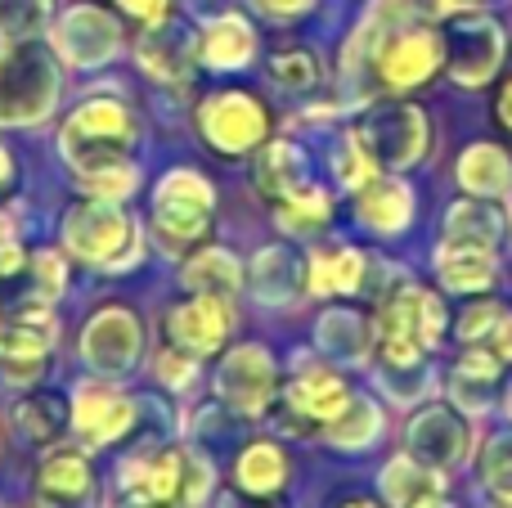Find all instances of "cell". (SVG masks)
Returning a JSON list of instances; mask_svg holds the SVG:
<instances>
[{"mask_svg":"<svg viewBox=\"0 0 512 508\" xmlns=\"http://www.w3.org/2000/svg\"><path fill=\"white\" fill-rule=\"evenodd\" d=\"M378 432H382L378 405L351 396V401H346V410L324 428V437L333 441V446H342V450H360V446H369V441H378Z\"/></svg>","mask_w":512,"mask_h":508,"instance_id":"1f68e13d","label":"cell"},{"mask_svg":"<svg viewBox=\"0 0 512 508\" xmlns=\"http://www.w3.org/2000/svg\"><path fill=\"white\" fill-rule=\"evenodd\" d=\"M270 77L279 81L283 90H310L319 81V63H315V54L310 50H279L270 59Z\"/></svg>","mask_w":512,"mask_h":508,"instance_id":"8d00e7d4","label":"cell"},{"mask_svg":"<svg viewBox=\"0 0 512 508\" xmlns=\"http://www.w3.org/2000/svg\"><path fill=\"white\" fill-rule=\"evenodd\" d=\"M279 225L292 234H310V230H324L328 221H333V198L324 194V189L315 185H301L297 194L279 198Z\"/></svg>","mask_w":512,"mask_h":508,"instance_id":"d6a6232c","label":"cell"},{"mask_svg":"<svg viewBox=\"0 0 512 508\" xmlns=\"http://www.w3.org/2000/svg\"><path fill=\"white\" fill-rule=\"evenodd\" d=\"M198 131L216 153H252L270 135V113L248 90H216L198 108Z\"/></svg>","mask_w":512,"mask_h":508,"instance_id":"52a82bcc","label":"cell"},{"mask_svg":"<svg viewBox=\"0 0 512 508\" xmlns=\"http://www.w3.org/2000/svg\"><path fill=\"white\" fill-rule=\"evenodd\" d=\"M50 347H54V315L41 306V297L14 306L9 320L0 324V369H5L9 383L41 378Z\"/></svg>","mask_w":512,"mask_h":508,"instance_id":"9c48e42d","label":"cell"},{"mask_svg":"<svg viewBox=\"0 0 512 508\" xmlns=\"http://www.w3.org/2000/svg\"><path fill=\"white\" fill-rule=\"evenodd\" d=\"M441 491H445V477L436 473V468L418 464L414 455H400L382 468V500L391 508H414V504L432 500V495H441Z\"/></svg>","mask_w":512,"mask_h":508,"instance_id":"d4e9b609","label":"cell"},{"mask_svg":"<svg viewBox=\"0 0 512 508\" xmlns=\"http://www.w3.org/2000/svg\"><path fill=\"white\" fill-rule=\"evenodd\" d=\"M158 374L162 378H167V383L171 387H185L189 383V378H194V360H189V351H162V356H158Z\"/></svg>","mask_w":512,"mask_h":508,"instance_id":"7bdbcfd3","label":"cell"},{"mask_svg":"<svg viewBox=\"0 0 512 508\" xmlns=\"http://www.w3.org/2000/svg\"><path fill=\"white\" fill-rule=\"evenodd\" d=\"M499 383H504V360H499L490 347H472L468 356L459 360V369H454L450 396L463 405V410H486V405L495 401Z\"/></svg>","mask_w":512,"mask_h":508,"instance_id":"cb8c5ba5","label":"cell"},{"mask_svg":"<svg viewBox=\"0 0 512 508\" xmlns=\"http://www.w3.org/2000/svg\"><path fill=\"white\" fill-rule=\"evenodd\" d=\"M230 306H225V297H189V302H180L176 311L167 315V329H171V342H176L180 351H189V356H212V351H221V342L230 338Z\"/></svg>","mask_w":512,"mask_h":508,"instance_id":"9a60e30c","label":"cell"},{"mask_svg":"<svg viewBox=\"0 0 512 508\" xmlns=\"http://www.w3.org/2000/svg\"><path fill=\"white\" fill-rule=\"evenodd\" d=\"M117 41H122L117 23L104 14V9H95V5H77L59 23V32H54V45H59V54L68 63H81V68H95V63L113 59Z\"/></svg>","mask_w":512,"mask_h":508,"instance_id":"e0dca14e","label":"cell"},{"mask_svg":"<svg viewBox=\"0 0 512 508\" xmlns=\"http://www.w3.org/2000/svg\"><path fill=\"white\" fill-rule=\"evenodd\" d=\"M131 144H135V117L117 99H86L59 135L68 167L86 180L90 194L113 198V203L135 189Z\"/></svg>","mask_w":512,"mask_h":508,"instance_id":"6da1fadb","label":"cell"},{"mask_svg":"<svg viewBox=\"0 0 512 508\" xmlns=\"http://www.w3.org/2000/svg\"><path fill=\"white\" fill-rule=\"evenodd\" d=\"M369 257L355 248H337V252H315L310 257V293L315 297H346L364 284Z\"/></svg>","mask_w":512,"mask_h":508,"instance_id":"83f0119b","label":"cell"},{"mask_svg":"<svg viewBox=\"0 0 512 508\" xmlns=\"http://www.w3.org/2000/svg\"><path fill=\"white\" fill-rule=\"evenodd\" d=\"M499 315H504V306H499V302H472L468 311L459 315V338L468 342V347H481V342L495 333Z\"/></svg>","mask_w":512,"mask_h":508,"instance_id":"60d3db41","label":"cell"},{"mask_svg":"<svg viewBox=\"0 0 512 508\" xmlns=\"http://www.w3.org/2000/svg\"><path fill=\"white\" fill-rule=\"evenodd\" d=\"M18 423L27 428V437L50 441L54 432H59V423H63V410L54 405V396H36V401H27L23 410H18Z\"/></svg>","mask_w":512,"mask_h":508,"instance_id":"ab89813d","label":"cell"},{"mask_svg":"<svg viewBox=\"0 0 512 508\" xmlns=\"http://www.w3.org/2000/svg\"><path fill=\"white\" fill-rule=\"evenodd\" d=\"M216 396L234 414H265L274 396V360L265 347H234L216 369Z\"/></svg>","mask_w":512,"mask_h":508,"instance_id":"7c38bea8","label":"cell"},{"mask_svg":"<svg viewBox=\"0 0 512 508\" xmlns=\"http://www.w3.org/2000/svg\"><path fill=\"white\" fill-rule=\"evenodd\" d=\"M185 284L194 288V293H207V297H230V293H239L243 270L225 248H207V252H198V257H189Z\"/></svg>","mask_w":512,"mask_h":508,"instance_id":"4dcf8cb0","label":"cell"},{"mask_svg":"<svg viewBox=\"0 0 512 508\" xmlns=\"http://www.w3.org/2000/svg\"><path fill=\"white\" fill-rule=\"evenodd\" d=\"M252 275H256V293H261L265 302H283V297L292 293V284H297V270H292V257H283L279 248H265L261 257H256Z\"/></svg>","mask_w":512,"mask_h":508,"instance_id":"e575fe53","label":"cell"},{"mask_svg":"<svg viewBox=\"0 0 512 508\" xmlns=\"http://www.w3.org/2000/svg\"><path fill=\"white\" fill-rule=\"evenodd\" d=\"M459 185L472 198H499L512 185V162L499 144H472L459 158Z\"/></svg>","mask_w":512,"mask_h":508,"instance_id":"4316f807","label":"cell"},{"mask_svg":"<svg viewBox=\"0 0 512 508\" xmlns=\"http://www.w3.org/2000/svg\"><path fill=\"white\" fill-rule=\"evenodd\" d=\"M234 482H239V491L256 495V500H265V495H279L283 482H288V459H283L279 446H270V441H256V446H248L239 455Z\"/></svg>","mask_w":512,"mask_h":508,"instance_id":"f546056e","label":"cell"},{"mask_svg":"<svg viewBox=\"0 0 512 508\" xmlns=\"http://www.w3.org/2000/svg\"><path fill=\"white\" fill-rule=\"evenodd\" d=\"M50 18V0H0V41H32Z\"/></svg>","mask_w":512,"mask_h":508,"instance_id":"836d02e7","label":"cell"},{"mask_svg":"<svg viewBox=\"0 0 512 508\" xmlns=\"http://www.w3.org/2000/svg\"><path fill=\"white\" fill-rule=\"evenodd\" d=\"M18 266H23V252H18V243H0V275H14Z\"/></svg>","mask_w":512,"mask_h":508,"instance_id":"c3c4849f","label":"cell"},{"mask_svg":"<svg viewBox=\"0 0 512 508\" xmlns=\"http://www.w3.org/2000/svg\"><path fill=\"white\" fill-rule=\"evenodd\" d=\"M486 347L495 351L499 360H512V315H508V311L499 315V324H495V333L486 338Z\"/></svg>","mask_w":512,"mask_h":508,"instance_id":"f6af8a7d","label":"cell"},{"mask_svg":"<svg viewBox=\"0 0 512 508\" xmlns=\"http://www.w3.org/2000/svg\"><path fill=\"white\" fill-rule=\"evenodd\" d=\"M36 495L45 508H86L95 500V473L90 459L72 446H59L36 468Z\"/></svg>","mask_w":512,"mask_h":508,"instance_id":"ac0fdd59","label":"cell"},{"mask_svg":"<svg viewBox=\"0 0 512 508\" xmlns=\"http://www.w3.org/2000/svg\"><path fill=\"white\" fill-rule=\"evenodd\" d=\"M59 99V68L50 50L36 41H5L0 45V122L32 126Z\"/></svg>","mask_w":512,"mask_h":508,"instance_id":"3957f363","label":"cell"},{"mask_svg":"<svg viewBox=\"0 0 512 508\" xmlns=\"http://www.w3.org/2000/svg\"><path fill=\"white\" fill-rule=\"evenodd\" d=\"M310 5H315V0H256V9H265V14H274V18H292V14H306Z\"/></svg>","mask_w":512,"mask_h":508,"instance_id":"bcb514c9","label":"cell"},{"mask_svg":"<svg viewBox=\"0 0 512 508\" xmlns=\"http://www.w3.org/2000/svg\"><path fill=\"white\" fill-rule=\"evenodd\" d=\"M72 428H77L90 446H113L117 437H126V432L135 428L131 396L113 392V387H99V383L77 387V396H72Z\"/></svg>","mask_w":512,"mask_h":508,"instance_id":"2e32d148","label":"cell"},{"mask_svg":"<svg viewBox=\"0 0 512 508\" xmlns=\"http://www.w3.org/2000/svg\"><path fill=\"white\" fill-rule=\"evenodd\" d=\"M463 450H468V428H463V419L454 410H427L409 428V455L418 464L436 468V473L459 464Z\"/></svg>","mask_w":512,"mask_h":508,"instance_id":"d6986e66","label":"cell"},{"mask_svg":"<svg viewBox=\"0 0 512 508\" xmlns=\"http://www.w3.org/2000/svg\"><path fill=\"white\" fill-rule=\"evenodd\" d=\"M122 14H131V18H140V23H162L167 18V5L171 0H113Z\"/></svg>","mask_w":512,"mask_h":508,"instance_id":"ee69618b","label":"cell"},{"mask_svg":"<svg viewBox=\"0 0 512 508\" xmlns=\"http://www.w3.org/2000/svg\"><path fill=\"white\" fill-rule=\"evenodd\" d=\"M306 171H310L306 153L288 140H274L256 153V185H261V194L274 198V203L288 198V194H297V189L306 185Z\"/></svg>","mask_w":512,"mask_h":508,"instance_id":"484cf974","label":"cell"},{"mask_svg":"<svg viewBox=\"0 0 512 508\" xmlns=\"http://www.w3.org/2000/svg\"><path fill=\"white\" fill-rule=\"evenodd\" d=\"M481 473H486V482L495 495H512V432H499V437L486 446Z\"/></svg>","mask_w":512,"mask_h":508,"instance_id":"74e56055","label":"cell"},{"mask_svg":"<svg viewBox=\"0 0 512 508\" xmlns=\"http://www.w3.org/2000/svg\"><path fill=\"white\" fill-rule=\"evenodd\" d=\"M194 54H198V36L189 32L185 23H171V18L153 23V32L144 36V45H140L144 72L158 81H189Z\"/></svg>","mask_w":512,"mask_h":508,"instance_id":"ffe728a7","label":"cell"},{"mask_svg":"<svg viewBox=\"0 0 512 508\" xmlns=\"http://www.w3.org/2000/svg\"><path fill=\"white\" fill-rule=\"evenodd\" d=\"M81 356L99 374H126V369H135V360H140V320L126 306H104L86 324Z\"/></svg>","mask_w":512,"mask_h":508,"instance_id":"4fadbf2b","label":"cell"},{"mask_svg":"<svg viewBox=\"0 0 512 508\" xmlns=\"http://www.w3.org/2000/svg\"><path fill=\"white\" fill-rule=\"evenodd\" d=\"M504 221L508 216L499 212V207H490V198H472V203L450 207V216H445V239L477 243V248H499V239H504V230H508Z\"/></svg>","mask_w":512,"mask_h":508,"instance_id":"f1b7e54d","label":"cell"},{"mask_svg":"<svg viewBox=\"0 0 512 508\" xmlns=\"http://www.w3.org/2000/svg\"><path fill=\"white\" fill-rule=\"evenodd\" d=\"M63 243L86 266H131L140 257V230L113 198H86L63 216Z\"/></svg>","mask_w":512,"mask_h":508,"instance_id":"5b68a950","label":"cell"},{"mask_svg":"<svg viewBox=\"0 0 512 508\" xmlns=\"http://www.w3.org/2000/svg\"><path fill=\"white\" fill-rule=\"evenodd\" d=\"M212 212H216V194L207 185V176L189 167H176L158 180L153 189V239L167 252H185L194 243H203L212 234Z\"/></svg>","mask_w":512,"mask_h":508,"instance_id":"277c9868","label":"cell"},{"mask_svg":"<svg viewBox=\"0 0 512 508\" xmlns=\"http://www.w3.org/2000/svg\"><path fill=\"white\" fill-rule=\"evenodd\" d=\"M14 176V162H9V149L0 144V189H5V180Z\"/></svg>","mask_w":512,"mask_h":508,"instance_id":"681fc988","label":"cell"},{"mask_svg":"<svg viewBox=\"0 0 512 508\" xmlns=\"http://www.w3.org/2000/svg\"><path fill=\"white\" fill-rule=\"evenodd\" d=\"M373 167H414L427 149V117L414 104H378L351 135Z\"/></svg>","mask_w":512,"mask_h":508,"instance_id":"8992f818","label":"cell"},{"mask_svg":"<svg viewBox=\"0 0 512 508\" xmlns=\"http://www.w3.org/2000/svg\"><path fill=\"white\" fill-rule=\"evenodd\" d=\"M319 342H324V351L333 360H342V342H351L355 360H360L364 351H369V324L355 320V315H346V311L324 315V320H319Z\"/></svg>","mask_w":512,"mask_h":508,"instance_id":"d590c367","label":"cell"},{"mask_svg":"<svg viewBox=\"0 0 512 508\" xmlns=\"http://www.w3.org/2000/svg\"><path fill=\"white\" fill-rule=\"evenodd\" d=\"M355 216H360V225H369L378 234H396L414 216V194H409V185H400L391 176H373L369 185L355 189Z\"/></svg>","mask_w":512,"mask_h":508,"instance_id":"7402d4cb","label":"cell"},{"mask_svg":"<svg viewBox=\"0 0 512 508\" xmlns=\"http://www.w3.org/2000/svg\"><path fill=\"white\" fill-rule=\"evenodd\" d=\"M346 401H351V392H346L342 374L328 365H301L292 383L283 387L288 423H297L301 432H324L346 410Z\"/></svg>","mask_w":512,"mask_h":508,"instance_id":"30bf717a","label":"cell"},{"mask_svg":"<svg viewBox=\"0 0 512 508\" xmlns=\"http://www.w3.org/2000/svg\"><path fill=\"white\" fill-rule=\"evenodd\" d=\"M495 117L504 131H512V77H504V86H499V95H495Z\"/></svg>","mask_w":512,"mask_h":508,"instance_id":"7dc6e473","label":"cell"},{"mask_svg":"<svg viewBox=\"0 0 512 508\" xmlns=\"http://www.w3.org/2000/svg\"><path fill=\"white\" fill-rule=\"evenodd\" d=\"M32 275H36V297H59L68 266H63L59 252H36L32 257Z\"/></svg>","mask_w":512,"mask_h":508,"instance_id":"b9f144b4","label":"cell"},{"mask_svg":"<svg viewBox=\"0 0 512 508\" xmlns=\"http://www.w3.org/2000/svg\"><path fill=\"white\" fill-rule=\"evenodd\" d=\"M445 68L459 86H486L504 63V32L486 14H459L445 27Z\"/></svg>","mask_w":512,"mask_h":508,"instance_id":"ba28073f","label":"cell"},{"mask_svg":"<svg viewBox=\"0 0 512 508\" xmlns=\"http://www.w3.org/2000/svg\"><path fill=\"white\" fill-rule=\"evenodd\" d=\"M495 508H512V495H499V500H495Z\"/></svg>","mask_w":512,"mask_h":508,"instance_id":"db71d44e","label":"cell"},{"mask_svg":"<svg viewBox=\"0 0 512 508\" xmlns=\"http://www.w3.org/2000/svg\"><path fill=\"white\" fill-rule=\"evenodd\" d=\"M373 63H378V77L387 90L423 86V81L445 63V41L436 32H423V27L391 32L387 41L373 50Z\"/></svg>","mask_w":512,"mask_h":508,"instance_id":"8fae6325","label":"cell"},{"mask_svg":"<svg viewBox=\"0 0 512 508\" xmlns=\"http://www.w3.org/2000/svg\"><path fill=\"white\" fill-rule=\"evenodd\" d=\"M185 450H140L122 464V504H180Z\"/></svg>","mask_w":512,"mask_h":508,"instance_id":"5bb4252c","label":"cell"},{"mask_svg":"<svg viewBox=\"0 0 512 508\" xmlns=\"http://www.w3.org/2000/svg\"><path fill=\"white\" fill-rule=\"evenodd\" d=\"M441 329H445L441 297L409 284L382 297L378 320H373V342H378L387 369H418L423 351L441 342Z\"/></svg>","mask_w":512,"mask_h":508,"instance_id":"7a4b0ae2","label":"cell"},{"mask_svg":"<svg viewBox=\"0 0 512 508\" xmlns=\"http://www.w3.org/2000/svg\"><path fill=\"white\" fill-rule=\"evenodd\" d=\"M504 410L512 414V383H508V392H504Z\"/></svg>","mask_w":512,"mask_h":508,"instance_id":"11a10c76","label":"cell"},{"mask_svg":"<svg viewBox=\"0 0 512 508\" xmlns=\"http://www.w3.org/2000/svg\"><path fill=\"white\" fill-rule=\"evenodd\" d=\"M459 5H477V0H441L445 14H450V9H459Z\"/></svg>","mask_w":512,"mask_h":508,"instance_id":"816d5d0a","label":"cell"},{"mask_svg":"<svg viewBox=\"0 0 512 508\" xmlns=\"http://www.w3.org/2000/svg\"><path fill=\"white\" fill-rule=\"evenodd\" d=\"M198 54H203L212 68H243V63L256 54V32L252 23L243 14H221L212 18V23L203 27V36H198Z\"/></svg>","mask_w":512,"mask_h":508,"instance_id":"603a6c76","label":"cell"},{"mask_svg":"<svg viewBox=\"0 0 512 508\" xmlns=\"http://www.w3.org/2000/svg\"><path fill=\"white\" fill-rule=\"evenodd\" d=\"M212 491V464H207L198 450H185V464H180V500L185 508H198Z\"/></svg>","mask_w":512,"mask_h":508,"instance_id":"f35d334b","label":"cell"},{"mask_svg":"<svg viewBox=\"0 0 512 508\" xmlns=\"http://www.w3.org/2000/svg\"><path fill=\"white\" fill-rule=\"evenodd\" d=\"M414 508H454V504L441 500V495H432V500H423V504H414Z\"/></svg>","mask_w":512,"mask_h":508,"instance_id":"f907efd6","label":"cell"},{"mask_svg":"<svg viewBox=\"0 0 512 508\" xmlns=\"http://www.w3.org/2000/svg\"><path fill=\"white\" fill-rule=\"evenodd\" d=\"M342 508H378V504H373V500H346Z\"/></svg>","mask_w":512,"mask_h":508,"instance_id":"f5cc1de1","label":"cell"},{"mask_svg":"<svg viewBox=\"0 0 512 508\" xmlns=\"http://www.w3.org/2000/svg\"><path fill=\"white\" fill-rule=\"evenodd\" d=\"M499 266H495V248H477V243H454L445 239L436 252V279L450 293H486L495 284Z\"/></svg>","mask_w":512,"mask_h":508,"instance_id":"44dd1931","label":"cell"}]
</instances>
